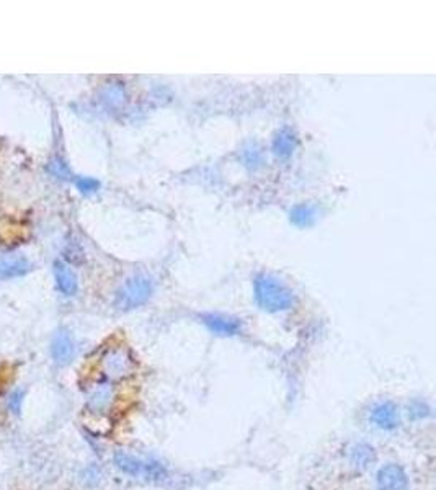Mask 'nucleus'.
Wrapping results in <instances>:
<instances>
[{
  "instance_id": "f257e3e1",
  "label": "nucleus",
  "mask_w": 436,
  "mask_h": 490,
  "mask_svg": "<svg viewBox=\"0 0 436 490\" xmlns=\"http://www.w3.org/2000/svg\"><path fill=\"white\" fill-rule=\"evenodd\" d=\"M254 296L263 311L281 312L293 308L294 294L281 279L273 274L260 273L254 282Z\"/></svg>"
},
{
  "instance_id": "f03ea898",
  "label": "nucleus",
  "mask_w": 436,
  "mask_h": 490,
  "mask_svg": "<svg viewBox=\"0 0 436 490\" xmlns=\"http://www.w3.org/2000/svg\"><path fill=\"white\" fill-rule=\"evenodd\" d=\"M115 466L126 476L134 479H142L149 482H160L167 477V469L159 461L149 460V457H139L134 455L118 451L113 457Z\"/></svg>"
},
{
  "instance_id": "7ed1b4c3",
  "label": "nucleus",
  "mask_w": 436,
  "mask_h": 490,
  "mask_svg": "<svg viewBox=\"0 0 436 490\" xmlns=\"http://www.w3.org/2000/svg\"><path fill=\"white\" fill-rule=\"evenodd\" d=\"M152 282L147 277L138 274V277L129 278L123 286L118 289L115 306L120 311H131L139 306L145 304L152 296Z\"/></svg>"
},
{
  "instance_id": "20e7f679",
  "label": "nucleus",
  "mask_w": 436,
  "mask_h": 490,
  "mask_svg": "<svg viewBox=\"0 0 436 490\" xmlns=\"http://www.w3.org/2000/svg\"><path fill=\"white\" fill-rule=\"evenodd\" d=\"M101 371L110 381H121L133 374L134 358L129 350L123 347L106 350L101 357Z\"/></svg>"
},
{
  "instance_id": "39448f33",
  "label": "nucleus",
  "mask_w": 436,
  "mask_h": 490,
  "mask_svg": "<svg viewBox=\"0 0 436 490\" xmlns=\"http://www.w3.org/2000/svg\"><path fill=\"white\" fill-rule=\"evenodd\" d=\"M378 490H408V476L397 462H387L381 466L376 476Z\"/></svg>"
},
{
  "instance_id": "423d86ee",
  "label": "nucleus",
  "mask_w": 436,
  "mask_h": 490,
  "mask_svg": "<svg viewBox=\"0 0 436 490\" xmlns=\"http://www.w3.org/2000/svg\"><path fill=\"white\" fill-rule=\"evenodd\" d=\"M369 420L376 428L382 430V432H392V430H396L401 423L399 407L392 401L376 403V406L371 408Z\"/></svg>"
},
{
  "instance_id": "0eeeda50",
  "label": "nucleus",
  "mask_w": 436,
  "mask_h": 490,
  "mask_svg": "<svg viewBox=\"0 0 436 490\" xmlns=\"http://www.w3.org/2000/svg\"><path fill=\"white\" fill-rule=\"evenodd\" d=\"M348 466L357 471H368L378 462V453L369 443L357 441L347 451Z\"/></svg>"
},
{
  "instance_id": "6e6552de",
  "label": "nucleus",
  "mask_w": 436,
  "mask_h": 490,
  "mask_svg": "<svg viewBox=\"0 0 436 490\" xmlns=\"http://www.w3.org/2000/svg\"><path fill=\"white\" fill-rule=\"evenodd\" d=\"M115 391L108 382L96 384L87 397V408L95 416H105L115 406Z\"/></svg>"
},
{
  "instance_id": "1a4fd4ad",
  "label": "nucleus",
  "mask_w": 436,
  "mask_h": 490,
  "mask_svg": "<svg viewBox=\"0 0 436 490\" xmlns=\"http://www.w3.org/2000/svg\"><path fill=\"white\" fill-rule=\"evenodd\" d=\"M51 357L52 362L59 366H66L74 360L75 357V343L71 333L67 330H57L52 337L51 342Z\"/></svg>"
},
{
  "instance_id": "9d476101",
  "label": "nucleus",
  "mask_w": 436,
  "mask_h": 490,
  "mask_svg": "<svg viewBox=\"0 0 436 490\" xmlns=\"http://www.w3.org/2000/svg\"><path fill=\"white\" fill-rule=\"evenodd\" d=\"M203 324L206 325L213 333L224 337H234L242 332V322L235 317L223 316V314H203Z\"/></svg>"
},
{
  "instance_id": "9b49d317",
  "label": "nucleus",
  "mask_w": 436,
  "mask_h": 490,
  "mask_svg": "<svg viewBox=\"0 0 436 490\" xmlns=\"http://www.w3.org/2000/svg\"><path fill=\"white\" fill-rule=\"evenodd\" d=\"M30 272V262L23 255L10 254L0 257V279L23 277Z\"/></svg>"
},
{
  "instance_id": "f8f14e48",
  "label": "nucleus",
  "mask_w": 436,
  "mask_h": 490,
  "mask_svg": "<svg viewBox=\"0 0 436 490\" xmlns=\"http://www.w3.org/2000/svg\"><path fill=\"white\" fill-rule=\"evenodd\" d=\"M55 278L57 289L61 291L64 296H74L77 293V277H75V273L64 262L55 263Z\"/></svg>"
},
{
  "instance_id": "ddd939ff",
  "label": "nucleus",
  "mask_w": 436,
  "mask_h": 490,
  "mask_svg": "<svg viewBox=\"0 0 436 490\" xmlns=\"http://www.w3.org/2000/svg\"><path fill=\"white\" fill-rule=\"evenodd\" d=\"M296 134L289 128H283L273 139V152L281 159H288L296 149Z\"/></svg>"
},
{
  "instance_id": "4468645a",
  "label": "nucleus",
  "mask_w": 436,
  "mask_h": 490,
  "mask_svg": "<svg viewBox=\"0 0 436 490\" xmlns=\"http://www.w3.org/2000/svg\"><path fill=\"white\" fill-rule=\"evenodd\" d=\"M289 219L298 228H311L317 219V209L312 204H298L289 211Z\"/></svg>"
},
{
  "instance_id": "2eb2a0df",
  "label": "nucleus",
  "mask_w": 436,
  "mask_h": 490,
  "mask_svg": "<svg viewBox=\"0 0 436 490\" xmlns=\"http://www.w3.org/2000/svg\"><path fill=\"white\" fill-rule=\"evenodd\" d=\"M240 157H242V162H244L247 169H252V170H257L258 167H262V162H263L262 150L258 149V145H255V144L245 145V147L242 149Z\"/></svg>"
},
{
  "instance_id": "dca6fc26",
  "label": "nucleus",
  "mask_w": 436,
  "mask_h": 490,
  "mask_svg": "<svg viewBox=\"0 0 436 490\" xmlns=\"http://www.w3.org/2000/svg\"><path fill=\"white\" fill-rule=\"evenodd\" d=\"M430 412H432V408L425 401H412L408 403V417L412 420H422V418H427L430 416Z\"/></svg>"
},
{
  "instance_id": "f3484780",
  "label": "nucleus",
  "mask_w": 436,
  "mask_h": 490,
  "mask_svg": "<svg viewBox=\"0 0 436 490\" xmlns=\"http://www.w3.org/2000/svg\"><path fill=\"white\" fill-rule=\"evenodd\" d=\"M75 186L84 195H91V193L100 190V182L90 179V177H79V179H75Z\"/></svg>"
},
{
  "instance_id": "a211bd4d",
  "label": "nucleus",
  "mask_w": 436,
  "mask_h": 490,
  "mask_svg": "<svg viewBox=\"0 0 436 490\" xmlns=\"http://www.w3.org/2000/svg\"><path fill=\"white\" fill-rule=\"evenodd\" d=\"M23 403H25V391L23 389H15L12 394L9 396V401H7L9 411L15 413V416H20L21 408H23Z\"/></svg>"
},
{
  "instance_id": "6ab92c4d",
  "label": "nucleus",
  "mask_w": 436,
  "mask_h": 490,
  "mask_svg": "<svg viewBox=\"0 0 436 490\" xmlns=\"http://www.w3.org/2000/svg\"><path fill=\"white\" fill-rule=\"evenodd\" d=\"M50 172L55 177H59V179H71V170H69V167L59 159L52 160L50 164Z\"/></svg>"
},
{
  "instance_id": "aec40b11",
  "label": "nucleus",
  "mask_w": 436,
  "mask_h": 490,
  "mask_svg": "<svg viewBox=\"0 0 436 490\" xmlns=\"http://www.w3.org/2000/svg\"><path fill=\"white\" fill-rule=\"evenodd\" d=\"M121 99V91L118 89H108L105 91V101L106 104H116L118 100Z\"/></svg>"
}]
</instances>
